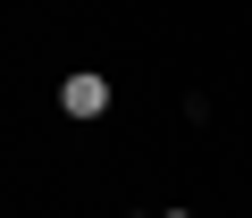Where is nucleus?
<instances>
[{
	"mask_svg": "<svg viewBox=\"0 0 252 218\" xmlns=\"http://www.w3.org/2000/svg\"><path fill=\"white\" fill-rule=\"evenodd\" d=\"M59 109H67V118H101V109H109V76H93V67L67 76L59 84Z\"/></svg>",
	"mask_w": 252,
	"mask_h": 218,
	"instance_id": "nucleus-1",
	"label": "nucleus"
},
{
	"mask_svg": "<svg viewBox=\"0 0 252 218\" xmlns=\"http://www.w3.org/2000/svg\"><path fill=\"white\" fill-rule=\"evenodd\" d=\"M168 218H193V210H168Z\"/></svg>",
	"mask_w": 252,
	"mask_h": 218,
	"instance_id": "nucleus-2",
	"label": "nucleus"
}]
</instances>
